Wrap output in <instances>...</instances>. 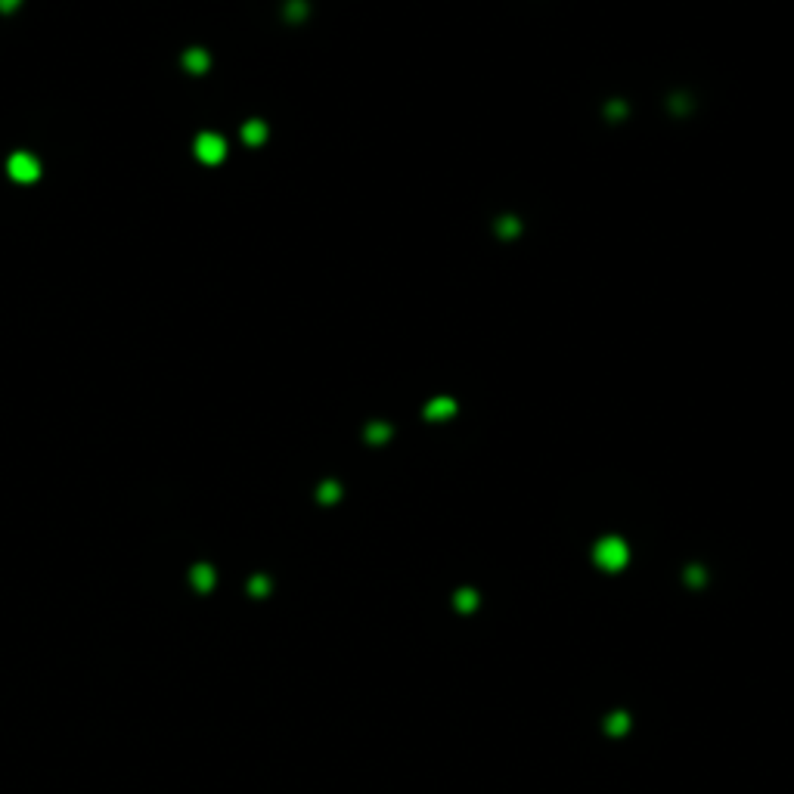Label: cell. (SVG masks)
Listing matches in <instances>:
<instances>
[{"label":"cell","mask_w":794,"mask_h":794,"mask_svg":"<svg viewBox=\"0 0 794 794\" xmlns=\"http://www.w3.org/2000/svg\"><path fill=\"white\" fill-rule=\"evenodd\" d=\"M6 174H10L16 183H35L37 177H41V161H37V155L19 149V152L10 155V161H6Z\"/></svg>","instance_id":"obj_1"},{"label":"cell","mask_w":794,"mask_h":794,"mask_svg":"<svg viewBox=\"0 0 794 794\" xmlns=\"http://www.w3.org/2000/svg\"><path fill=\"white\" fill-rule=\"evenodd\" d=\"M596 562L602 568H609V571H618V568L627 565V546L624 540H618V537H609V540H602L596 546Z\"/></svg>","instance_id":"obj_2"},{"label":"cell","mask_w":794,"mask_h":794,"mask_svg":"<svg viewBox=\"0 0 794 794\" xmlns=\"http://www.w3.org/2000/svg\"><path fill=\"white\" fill-rule=\"evenodd\" d=\"M224 155H227V143H224V137L217 134H199L196 137V159L205 161V165H217V161H224Z\"/></svg>","instance_id":"obj_3"},{"label":"cell","mask_w":794,"mask_h":794,"mask_svg":"<svg viewBox=\"0 0 794 794\" xmlns=\"http://www.w3.org/2000/svg\"><path fill=\"white\" fill-rule=\"evenodd\" d=\"M183 66L190 68V72H205V68H208V53L193 47V50L183 53Z\"/></svg>","instance_id":"obj_4"},{"label":"cell","mask_w":794,"mask_h":794,"mask_svg":"<svg viewBox=\"0 0 794 794\" xmlns=\"http://www.w3.org/2000/svg\"><path fill=\"white\" fill-rule=\"evenodd\" d=\"M264 137H267V128H264L261 121H248L243 128V140H245V143H261Z\"/></svg>","instance_id":"obj_5"},{"label":"cell","mask_w":794,"mask_h":794,"mask_svg":"<svg viewBox=\"0 0 794 794\" xmlns=\"http://www.w3.org/2000/svg\"><path fill=\"white\" fill-rule=\"evenodd\" d=\"M193 583H196L199 590H212V583H214V574H212V568H193Z\"/></svg>","instance_id":"obj_6"},{"label":"cell","mask_w":794,"mask_h":794,"mask_svg":"<svg viewBox=\"0 0 794 794\" xmlns=\"http://www.w3.org/2000/svg\"><path fill=\"white\" fill-rule=\"evenodd\" d=\"M19 4H22V0H0V13H13Z\"/></svg>","instance_id":"obj_7"}]
</instances>
